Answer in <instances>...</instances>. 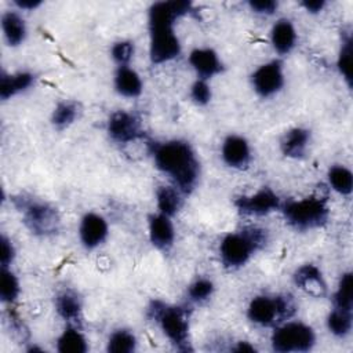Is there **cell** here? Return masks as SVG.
Segmentation results:
<instances>
[{"label":"cell","mask_w":353,"mask_h":353,"mask_svg":"<svg viewBox=\"0 0 353 353\" xmlns=\"http://www.w3.org/2000/svg\"><path fill=\"white\" fill-rule=\"evenodd\" d=\"M190 1H157L148 12L149 26V58L152 63L160 65L178 58L182 44L175 33L176 19L192 12Z\"/></svg>","instance_id":"6da1fadb"},{"label":"cell","mask_w":353,"mask_h":353,"mask_svg":"<svg viewBox=\"0 0 353 353\" xmlns=\"http://www.w3.org/2000/svg\"><path fill=\"white\" fill-rule=\"evenodd\" d=\"M154 167L167 175L172 185L190 194L200 179V161L192 145L183 139H168L149 145Z\"/></svg>","instance_id":"7a4b0ae2"},{"label":"cell","mask_w":353,"mask_h":353,"mask_svg":"<svg viewBox=\"0 0 353 353\" xmlns=\"http://www.w3.org/2000/svg\"><path fill=\"white\" fill-rule=\"evenodd\" d=\"M268 230L258 226H245L225 234L219 243V259L225 269L243 268L268 243Z\"/></svg>","instance_id":"3957f363"},{"label":"cell","mask_w":353,"mask_h":353,"mask_svg":"<svg viewBox=\"0 0 353 353\" xmlns=\"http://www.w3.org/2000/svg\"><path fill=\"white\" fill-rule=\"evenodd\" d=\"M148 316L154 324H157L163 335L174 345L176 350H192L189 335V312L186 307L170 305L156 299L148 306Z\"/></svg>","instance_id":"277c9868"},{"label":"cell","mask_w":353,"mask_h":353,"mask_svg":"<svg viewBox=\"0 0 353 353\" xmlns=\"http://www.w3.org/2000/svg\"><path fill=\"white\" fill-rule=\"evenodd\" d=\"M11 200L22 214V222L32 234L43 239L58 234L61 216L54 205L25 194L14 196Z\"/></svg>","instance_id":"5b68a950"},{"label":"cell","mask_w":353,"mask_h":353,"mask_svg":"<svg viewBox=\"0 0 353 353\" xmlns=\"http://www.w3.org/2000/svg\"><path fill=\"white\" fill-rule=\"evenodd\" d=\"M280 211L285 222L299 232L320 229L325 226L330 219L328 201L320 196L283 201Z\"/></svg>","instance_id":"8992f818"},{"label":"cell","mask_w":353,"mask_h":353,"mask_svg":"<svg viewBox=\"0 0 353 353\" xmlns=\"http://www.w3.org/2000/svg\"><path fill=\"white\" fill-rule=\"evenodd\" d=\"M296 312V303L288 294L256 295L247 306V317L261 327H276L290 320Z\"/></svg>","instance_id":"52a82bcc"},{"label":"cell","mask_w":353,"mask_h":353,"mask_svg":"<svg viewBox=\"0 0 353 353\" xmlns=\"http://www.w3.org/2000/svg\"><path fill=\"white\" fill-rule=\"evenodd\" d=\"M270 345L272 350L277 353L309 352L316 345V332L309 324L287 320L274 327Z\"/></svg>","instance_id":"ba28073f"},{"label":"cell","mask_w":353,"mask_h":353,"mask_svg":"<svg viewBox=\"0 0 353 353\" xmlns=\"http://www.w3.org/2000/svg\"><path fill=\"white\" fill-rule=\"evenodd\" d=\"M255 94L263 99L279 94L285 83L284 66L280 59H272L259 65L250 77Z\"/></svg>","instance_id":"9c48e42d"},{"label":"cell","mask_w":353,"mask_h":353,"mask_svg":"<svg viewBox=\"0 0 353 353\" xmlns=\"http://www.w3.org/2000/svg\"><path fill=\"white\" fill-rule=\"evenodd\" d=\"M280 196L270 188H261L252 194L239 196L234 207L244 216H265L281 208Z\"/></svg>","instance_id":"30bf717a"},{"label":"cell","mask_w":353,"mask_h":353,"mask_svg":"<svg viewBox=\"0 0 353 353\" xmlns=\"http://www.w3.org/2000/svg\"><path fill=\"white\" fill-rule=\"evenodd\" d=\"M106 132L116 143H131L143 137L142 121L135 113L116 110L108 119Z\"/></svg>","instance_id":"8fae6325"},{"label":"cell","mask_w":353,"mask_h":353,"mask_svg":"<svg viewBox=\"0 0 353 353\" xmlns=\"http://www.w3.org/2000/svg\"><path fill=\"white\" fill-rule=\"evenodd\" d=\"M79 240L81 245L91 251L101 247L109 236L108 221L98 212H85L79 223Z\"/></svg>","instance_id":"7c38bea8"},{"label":"cell","mask_w":353,"mask_h":353,"mask_svg":"<svg viewBox=\"0 0 353 353\" xmlns=\"http://www.w3.org/2000/svg\"><path fill=\"white\" fill-rule=\"evenodd\" d=\"M222 161L233 170H247L252 160V152L250 142L243 135H228L221 146Z\"/></svg>","instance_id":"4fadbf2b"},{"label":"cell","mask_w":353,"mask_h":353,"mask_svg":"<svg viewBox=\"0 0 353 353\" xmlns=\"http://www.w3.org/2000/svg\"><path fill=\"white\" fill-rule=\"evenodd\" d=\"M294 284L312 298H325L328 295V287L323 272L314 263H305L299 266L292 276Z\"/></svg>","instance_id":"5bb4252c"},{"label":"cell","mask_w":353,"mask_h":353,"mask_svg":"<svg viewBox=\"0 0 353 353\" xmlns=\"http://www.w3.org/2000/svg\"><path fill=\"white\" fill-rule=\"evenodd\" d=\"M189 63L197 79L210 81L212 77L223 72V62L219 54L211 47H197L189 54Z\"/></svg>","instance_id":"9a60e30c"},{"label":"cell","mask_w":353,"mask_h":353,"mask_svg":"<svg viewBox=\"0 0 353 353\" xmlns=\"http://www.w3.org/2000/svg\"><path fill=\"white\" fill-rule=\"evenodd\" d=\"M149 241L159 251L167 252L175 243V228L171 216L161 212L150 214L148 218Z\"/></svg>","instance_id":"2e32d148"},{"label":"cell","mask_w":353,"mask_h":353,"mask_svg":"<svg viewBox=\"0 0 353 353\" xmlns=\"http://www.w3.org/2000/svg\"><path fill=\"white\" fill-rule=\"evenodd\" d=\"M57 314L68 324L81 327L83 323V301L80 295L70 288L59 291L54 298Z\"/></svg>","instance_id":"e0dca14e"},{"label":"cell","mask_w":353,"mask_h":353,"mask_svg":"<svg viewBox=\"0 0 353 353\" xmlns=\"http://www.w3.org/2000/svg\"><path fill=\"white\" fill-rule=\"evenodd\" d=\"M270 44L276 54L284 57L294 51L298 43V33L291 19L280 18L270 28Z\"/></svg>","instance_id":"ac0fdd59"},{"label":"cell","mask_w":353,"mask_h":353,"mask_svg":"<svg viewBox=\"0 0 353 353\" xmlns=\"http://www.w3.org/2000/svg\"><path fill=\"white\" fill-rule=\"evenodd\" d=\"M312 134L307 128L294 127L283 135L280 141V150L285 157L299 160L307 154Z\"/></svg>","instance_id":"d6986e66"},{"label":"cell","mask_w":353,"mask_h":353,"mask_svg":"<svg viewBox=\"0 0 353 353\" xmlns=\"http://www.w3.org/2000/svg\"><path fill=\"white\" fill-rule=\"evenodd\" d=\"M114 91L124 98H138L143 91V81L139 73L131 66H119L113 76Z\"/></svg>","instance_id":"ffe728a7"},{"label":"cell","mask_w":353,"mask_h":353,"mask_svg":"<svg viewBox=\"0 0 353 353\" xmlns=\"http://www.w3.org/2000/svg\"><path fill=\"white\" fill-rule=\"evenodd\" d=\"M36 83V74L32 72H15V73H1L0 77V98L3 101L11 99L29 88Z\"/></svg>","instance_id":"44dd1931"},{"label":"cell","mask_w":353,"mask_h":353,"mask_svg":"<svg viewBox=\"0 0 353 353\" xmlns=\"http://www.w3.org/2000/svg\"><path fill=\"white\" fill-rule=\"evenodd\" d=\"M1 32L10 47L21 46L28 36L26 22L17 11H6L1 15Z\"/></svg>","instance_id":"7402d4cb"},{"label":"cell","mask_w":353,"mask_h":353,"mask_svg":"<svg viewBox=\"0 0 353 353\" xmlns=\"http://www.w3.org/2000/svg\"><path fill=\"white\" fill-rule=\"evenodd\" d=\"M156 205L157 212L172 218L183 205V193L174 185H160L156 189Z\"/></svg>","instance_id":"603a6c76"},{"label":"cell","mask_w":353,"mask_h":353,"mask_svg":"<svg viewBox=\"0 0 353 353\" xmlns=\"http://www.w3.org/2000/svg\"><path fill=\"white\" fill-rule=\"evenodd\" d=\"M81 114V106L72 99L59 101L51 113V124L55 130L63 131L73 125Z\"/></svg>","instance_id":"cb8c5ba5"},{"label":"cell","mask_w":353,"mask_h":353,"mask_svg":"<svg viewBox=\"0 0 353 353\" xmlns=\"http://www.w3.org/2000/svg\"><path fill=\"white\" fill-rule=\"evenodd\" d=\"M57 350L59 353H85L88 341L81 332V327L66 325L57 339Z\"/></svg>","instance_id":"d4e9b609"},{"label":"cell","mask_w":353,"mask_h":353,"mask_svg":"<svg viewBox=\"0 0 353 353\" xmlns=\"http://www.w3.org/2000/svg\"><path fill=\"white\" fill-rule=\"evenodd\" d=\"M325 325L330 334H332L335 338H346L350 335L353 328V310L332 306L327 314Z\"/></svg>","instance_id":"484cf974"},{"label":"cell","mask_w":353,"mask_h":353,"mask_svg":"<svg viewBox=\"0 0 353 353\" xmlns=\"http://www.w3.org/2000/svg\"><path fill=\"white\" fill-rule=\"evenodd\" d=\"M352 63H353V40H352V33L345 32L342 36L339 52L336 57V69L342 79L345 80V84L347 88H352L353 83V73H352Z\"/></svg>","instance_id":"4316f807"},{"label":"cell","mask_w":353,"mask_h":353,"mask_svg":"<svg viewBox=\"0 0 353 353\" xmlns=\"http://www.w3.org/2000/svg\"><path fill=\"white\" fill-rule=\"evenodd\" d=\"M327 181L330 188L341 196L347 197L353 192V172L346 165L335 164L330 167L327 171Z\"/></svg>","instance_id":"83f0119b"},{"label":"cell","mask_w":353,"mask_h":353,"mask_svg":"<svg viewBox=\"0 0 353 353\" xmlns=\"http://www.w3.org/2000/svg\"><path fill=\"white\" fill-rule=\"evenodd\" d=\"M138 339L131 330L119 328L114 330L106 342V350L109 353H132L137 350Z\"/></svg>","instance_id":"f1b7e54d"},{"label":"cell","mask_w":353,"mask_h":353,"mask_svg":"<svg viewBox=\"0 0 353 353\" xmlns=\"http://www.w3.org/2000/svg\"><path fill=\"white\" fill-rule=\"evenodd\" d=\"M332 306L353 310V273L345 272L339 277L336 290L332 294Z\"/></svg>","instance_id":"f546056e"},{"label":"cell","mask_w":353,"mask_h":353,"mask_svg":"<svg viewBox=\"0 0 353 353\" xmlns=\"http://www.w3.org/2000/svg\"><path fill=\"white\" fill-rule=\"evenodd\" d=\"M215 285L214 281L208 277H197L194 279L186 288L188 301L196 305H201L211 299L214 295Z\"/></svg>","instance_id":"4dcf8cb0"},{"label":"cell","mask_w":353,"mask_h":353,"mask_svg":"<svg viewBox=\"0 0 353 353\" xmlns=\"http://www.w3.org/2000/svg\"><path fill=\"white\" fill-rule=\"evenodd\" d=\"M21 294V285L17 274L11 268H1L0 281V299L6 305H12Z\"/></svg>","instance_id":"1f68e13d"},{"label":"cell","mask_w":353,"mask_h":353,"mask_svg":"<svg viewBox=\"0 0 353 353\" xmlns=\"http://www.w3.org/2000/svg\"><path fill=\"white\" fill-rule=\"evenodd\" d=\"M135 46L131 40H119L114 41L110 47V58L119 66H130V62L134 58Z\"/></svg>","instance_id":"d6a6232c"},{"label":"cell","mask_w":353,"mask_h":353,"mask_svg":"<svg viewBox=\"0 0 353 353\" xmlns=\"http://www.w3.org/2000/svg\"><path fill=\"white\" fill-rule=\"evenodd\" d=\"M189 98L197 106H207L212 99V88L210 85V81L196 79L190 85Z\"/></svg>","instance_id":"836d02e7"},{"label":"cell","mask_w":353,"mask_h":353,"mask_svg":"<svg viewBox=\"0 0 353 353\" xmlns=\"http://www.w3.org/2000/svg\"><path fill=\"white\" fill-rule=\"evenodd\" d=\"M247 6L254 14L263 15V17H270L276 14L279 8V3L274 0H250Z\"/></svg>","instance_id":"e575fe53"},{"label":"cell","mask_w":353,"mask_h":353,"mask_svg":"<svg viewBox=\"0 0 353 353\" xmlns=\"http://www.w3.org/2000/svg\"><path fill=\"white\" fill-rule=\"evenodd\" d=\"M0 244H1V255H0V262H1V268H11L17 251L15 247L11 241V239H8L4 233L0 237Z\"/></svg>","instance_id":"d590c367"},{"label":"cell","mask_w":353,"mask_h":353,"mask_svg":"<svg viewBox=\"0 0 353 353\" xmlns=\"http://www.w3.org/2000/svg\"><path fill=\"white\" fill-rule=\"evenodd\" d=\"M299 6L312 15H317L320 14L325 7H327V1L325 0H303L299 3Z\"/></svg>","instance_id":"8d00e7d4"},{"label":"cell","mask_w":353,"mask_h":353,"mask_svg":"<svg viewBox=\"0 0 353 353\" xmlns=\"http://www.w3.org/2000/svg\"><path fill=\"white\" fill-rule=\"evenodd\" d=\"M12 4L18 11H34L43 6V0H14Z\"/></svg>","instance_id":"74e56055"},{"label":"cell","mask_w":353,"mask_h":353,"mask_svg":"<svg viewBox=\"0 0 353 353\" xmlns=\"http://www.w3.org/2000/svg\"><path fill=\"white\" fill-rule=\"evenodd\" d=\"M233 352H237V353H255L256 349L247 341H240L237 342V345L234 347H232Z\"/></svg>","instance_id":"f35d334b"}]
</instances>
